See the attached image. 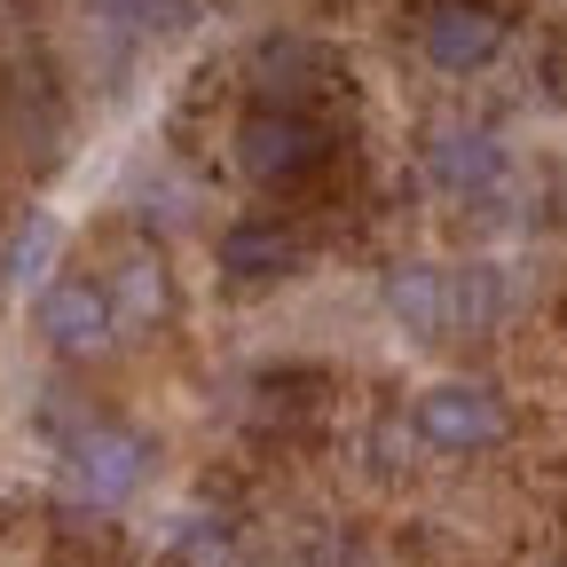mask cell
Wrapping results in <instances>:
<instances>
[{"label":"cell","instance_id":"6da1fadb","mask_svg":"<svg viewBox=\"0 0 567 567\" xmlns=\"http://www.w3.org/2000/svg\"><path fill=\"white\" fill-rule=\"evenodd\" d=\"M505 308H513V284H505V268H488V260H457V268L410 260V268L386 276V316L410 339H425V347L473 339V331H488Z\"/></svg>","mask_w":567,"mask_h":567},{"label":"cell","instance_id":"7a4b0ae2","mask_svg":"<svg viewBox=\"0 0 567 567\" xmlns=\"http://www.w3.org/2000/svg\"><path fill=\"white\" fill-rule=\"evenodd\" d=\"M237 166H245L260 189L300 182V174L323 166V126H316L300 103H260V111L237 126Z\"/></svg>","mask_w":567,"mask_h":567},{"label":"cell","instance_id":"3957f363","mask_svg":"<svg viewBox=\"0 0 567 567\" xmlns=\"http://www.w3.org/2000/svg\"><path fill=\"white\" fill-rule=\"evenodd\" d=\"M417 48L434 71H488L496 48H505V17L488 9V0H425L417 9Z\"/></svg>","mask_w":567,"mask_h":567},{"label":"cell","instance_id":"277c9868","mask_svg":"<svg viewBox=\"0 0 567 567\" xmlns=\"http://www.w3.org/2000/svg\"><path fill=\"white\" fill-rule=\"evenodd\" d=\"M32 323H40V339L55 354H103L118 339V308H111V292L95 276H55L32 300Z\"/></svg>","mask_w":567,"mask_h":567},{"label":"cell","instance_id":"5b68a950","mask_svg":"<svg viewBox=\"0 0 567 567\" xmlns=\"http://www.w3.org/2000/svg\"><path fill=\"white\" fill-rule=\"evenodd\" d=\"M410 417H417V434L434 442V450H488L496 434H505V402H496L488 386H473V379L425 386Z\"/></svg>","mask_w":567,"mask_h":567},{"label":"cell","instance_id":"8992f818","mask_svg":"<svg viewBox=\"0 0 567 567\" xmlns=\"http://www.w3.org/2000/svg\"><path fill=\"white\" fill-rule=\"evenodd\" d=\"M425 174H434V189H450V197H481V189L505 182V142L488 126H442L425 142Z\"/></svg>","mask_w":567,"mask_h":567},{"label":"cell","instance_id":"52a82bcc","mask_svg":"<svg viewBox=\"0 0 567 567\" xmlns=\"http://www.w3.org/2000/svg\"><path fill=\"white\" fill-rule=\"evenodd\" d=\"M142 473H151V450H142L134 434H118V425H95V434L71 442V481H80L87 496H103V505L134 496Z\"/></svg>","mask_w":567,"mask_h":567},{"label":"cell","instance_id":"ba28073f","mask_svg":"<svg viewBox=\"0 0 567 567\" xmlns=\"http://www.w3.org/2000/svg\"><path fill=\"white\" fill-rule=\"evenodd\" d=\"M221 276L229 284H284V276H300V237L276 229V221H237L221 237Z\"/></svg>","mask_w":567,"mask_h":567},{"label":"cell","instance_id":"9c48e42d","mask_svg":"<svg viewBox=\"0 0 567 567\" xmlns=\"http://www.w3.org/2000/svg\"><path fill=\"white\" fill-rule=\"evenodd\" d=\"M111 308H118V316H134V323H158V316H166V276H158V260H126V268H118Z\"/></svg>","mask_w":567,"mask_h":567},{"label":"cell","instance_id":"30bf717a","mask_svg":"<svg viewBox=\"0 0 567 567\" xmlns=\"http://www.w3.org/2000/svg\"><path fill=\"white\" fill-rule=\"evenodd\" d=\"M111 17H126V24H151V32H174L182 17H189V0H103Z\"/></svg>","mask_w":567,"mask_h":567},{"label":"cell","instance_id":"8fae6325","mask_svg":"<svg viewBox=\"0 0 567 567\" xmlns=\"http://www.w3.org/2000/svg\"><path fill=\"white\" fill-rule=\"evenodd\" d=\"M48 237H55V229H48V221H32V229L17 237V252H9V276H32V268H40V252H48Z\"/></svg>","mask_w":567,"mask_h":567}]
</instances>
